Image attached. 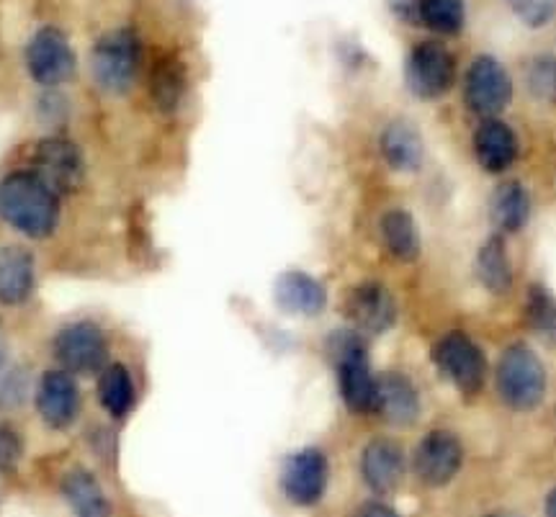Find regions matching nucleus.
<instances>
[{"label":"nucleus","instance_id":"23","mask_svg":"<svg viewBox=\"0 0 556 517\" xmlns=\"http://www.w3.org/2000/svg\"><path fill=\"white\" fill-rule=\"evenodd\" d=\"M477 278L486 291L503 297L513 289V265L507 257L505 240L500 235L490 237L477 255Z\"/></svg>","mask_w":556,"mask_h":517},{"label":"nucleus","instance_id":"10","mask_svg":"<svg viewBox=\"0 0 556 517\" xmlns=\"http://www.w3.org/2000/svg\"><path fill=\"white\" fill-rule=\"evenodd\" d=\"M26 70L31 80L45 88H58L73 80L75 54L65 34L54 26H45L34 34L26 45Z\"/></svg>","mask_w":556,"mask_h":517},{"label":"nucleus","instance_id":"7","mask_svg":"<svg viewBox=\"0 0 556 517\" xmlns=\"http://www.w3.org/2000/svg\"><path fill=\"white\" fill-rule=\"evenodd\" d=\"M407 88L420 101H435L446 96L456 80V62L441 41L426 39L413 47L407 58Z\"/></svg>","mask_w":556,"mask_h":517},{"label":"nucleus","instance_id":"25","mask_svg":"<svg viewBox=\"0 0 556 517\" xmlns=\"http://www.w3.org/2000/svg\"><path fill=\"white\" fill-rule=\"evenodd\" d=\"M381 240L387 250L402 263H413L420 255V232L413 214L405 209H392L381 216Z\"/></svg>","mask_w":556,"mask_h":517},{"label":"nucleus","instance_id":"36","mask_svg":"<svg viewBox=\"0 0 556 517\" xmlns=\"http://www.w3.org/2000/svg\"><path fill=\"white\" fill-rule=\"evenodd\" d=\"M544 513H546V517H556V487L552 489V492H548V497H546V507H544Z\"/></svg>","mask_w":556,"mask_h":517},{"label":"nucleus","instance_id":"22","mask_svg":"<svg viewBox=\"0 0 556 517\" xmlns=\"http://www.w3.org/2000/svg\"><path fill=\"white\" fill-rule=\"evenodd\" d=\"M150 93L160 111L173 114V111L180 106V101H184V93H186L184 62L178 58H170V54L160 58L150 75Z\"/></svg>","mask_w":556,"mask_h":517},{"label":"nucleus","instance_id":"30","mask_svg":"<svg viewBox=\"0 0 556 517\" xmlns=\"http://www.w3.org/2000/svg\"><path fill=\"white\" fill-rule=\"evenodd\" d=\"M26 391H29V379H26L24 368L13 366L11 361L0 366V409L21 407L26 400Z\"/></svg>","mask_w":556,"mask_h":517},{"label":"nucleus","instance_id":"17","mask_svg":"<svg viewBox=\"0 0 556 517\" xmlns=\"http://www.w3.org/2000/svg\"><path fill=\"white\" fill-rule=\"evenodd\" d=\"M274 299L278 310L289 314H302V317H317L328 306V291L315 276L304 270H287L278 276L274 286Z\"/></svg>","mask_w":556,"mask_h":517},{"label":"nucleus","instance_id":"6","mask_svg":"<svg viewBox=\"0 0 556 517\" xmlns=\"http://www.w3.org/2000/svg\"><path fill=\"white\" fill-rule=\"evenodd\" d=\"M464 101L475 116L495 118L503 114L513 101V80L503 62L490 54H479L467 70Z\"/></svg>","mask_w":556,"mask_h":517},{"label":"nucleus","instance_id":"8","mask_svg":"<svg viewBox=\"0 0 556 517\" xmlns=\"http://www.w3.org/2000/svg\"><path fill=\"white\" fill-rule=\"evenodd\" d=\"M330 464L323 451L309 445L283 461L281 469V492L291 505L315 507L328 492Z\"/></svg>","mask_w":556,"mask_h":517},{"label":"nucleus","instance_id":"13","mask_svg":"<svg viewBox=\"0 0 556 517\" xmlns=\"http://www.w3.org/2000/svg\"><path fill=\"white\" fill-rule=\"evenodd\" d=\"M345 314L358 330L381 335L392 330L397 323V302L387 286L379 281H364L348 293Z\"/></svg>","mask_w":556,"mask_h":517},{"label":"nucleus","instance_id":"1","mask_svg":"<svg viewBox=\"0 0 556 517\" xmlns=\"http://www.w3.org/2000/svg\"><path fill=\"white\" fill-rule=\"evenodd\" d=\"M0 216L31 240H45L60 222L58 193L34 171L9 173L0 180Z\"/></svg>","mask_w":556,"mask_h":517},{"label":"nucleus","instance_id":"11","mask_svg":"<svg viewBox=\"0 0 556 517\" xmlns=\"http://www.w3.org/2000/svg\"><path fill=\"white\" fill-rule=\"evenodd\" d=\"M464 464V445L456 432L446 428L430 430L417 445L413 469L417 479L430 489H441L456 479Z\"/></svg>","mask_w":556,"mask_h":517},{"label":"nucleus","instance_id":"35","mask_svg":"<svg viewBox=\"0 0 556 517\" xmlns=\"http://www.w3.org/2000/svg\"><path fill=\"white\" fill-rule=\"evenodd\" d=\"M356 517H400V513H397V509L389 507L387 502L371 500V502H364V505L358 507Z\"/></svg>","mask_w":556,"mask_h":517},{"label":"nucleus","instance_id":"12","mask_svg":"<svg viewBox=\"0 0 556 517\" xmlns=\"http://www.w3.org/2000/svg\"><path fill=\"white\" fill-rule=\"evenodd\" d=\"M34 173L58 196L73 193L86 178V160L78 144L62 137H50L41 139L34 150Z\"/></svg>","mask_w":556,"mask_h":517},{"label":"nucleus","instance_id":"28","mask_svg":"<svg viewBox=\"0 0 556 517\" xmlns=\"http://www.w3.org/2000/svg\"><path fill=\"white\" fill-rule=\"evenodd\" d=\"M528 90L533 98L546 103H556V58L554 54H539L528 65Z\"/></svg>","mask_w":556,"mask_h":517},{"label":"nucleus","instance_id":"15","mask_svg":"<svg viewBox=\"0 0 556 517\" xmlns=\"http://www.w3.org/2000/svg\"><path fill=\"white\" fill-rule=\"evenodd\" d=\"M407 464L400 443L389 438H377L361 453V477L366 487L377 494L394 492L405 479Z\"/></svg>","mask_w":556,"mask_h":517},{"label":"nucleus","instance_id":"37","mask_svg":"<svg viewBox=\"0 0 556 517\" xmlns=\"http://www.w3.org/2000/svg\"><path fill=\"white\" fill-rule=\"evenodd\" d=\"M484 517H520V515L513 513V509H492V513H486Z\"/></svg>","mask_w":556,"mask_h":517},{"label":"nucleus","instance_id":"14","mask_svg":"<svg viewBox=\"0 0 556 517\" xmlns=\"http://www.w3.org/2000/svg\"><path fill=\"white\" fill-rule=\"evenodd\" d=\"M37 409L41 420L52 430H65L78 420L80 415V389L73 374L65 368H54L41 376L37 389Z\"/></svg>","mask_w":556,"mask_h":517},{"label":"nucleus","instance_id":"20","mask_svg":"<svg viewBox=\"0 0 556 517\" xmlns=\"http://www.w3.org/2000/svg\"><path fill=\"white\" fill-rule=\"evenodd\" d=\"M381 157L397 173L420 171L422 160H426V144H422L420 131L405 118L387 124V129L381 131Z\"/></svg>","mask_w":556,"mask_h":517},{"label":"nucleus","instance_id":"2","mask_svg":"<svg viewBox=\"0 0 556 517\" xmlns=\"http://www.w3.org/2000/svg\"><path fill=\"white\" fill-rule=\"evenodd\" d=\"M330 355L338 368L340 396L351 412H374V394H377V379L368 366L366 342L358 332L338 330L330 335Z\"/></svg>","mask_w":556,"mask_h":517},{"label":"nucleus","instance_id":"31","mask_svg":"<svg viewBox=\"0 0 556 517\" xmlns=\"http://www.w3.org/2000/svg\"><path fill=\"white\" fill-rule=\"evenodd\" d=\"M518 18L531 29H541L556 16V0H513Z\"/></svg>","mask_w":556,"mask_h":517},{"label":"nucleus","instance_id":"21","mask_svg":"<svg viewBox=\"0 0 556 517\" xmlns=\"http://www.w3.org/2000/svg\"><path fill=\"white\" fill-rule=\"evenodd\" d=\"M60 489L78 517H111V502L106 492L101 489V481L88 469H80V466L70 469L62 477Z\"/></svg>","mask_w":556,"mask_h":517},{"label":"nucleus","instance_id":"5","mask_svg":"<svg viewBox=\"0 0 556 517\" xmlns=\"http://www.w3.org/2000/svg\"><path fill=\"white\" fill-rule=\"evenodd\" d=\"M433 363L462 394L475 396L486 379V358L482 348L467 332H448L435 342Z\"/></svg>","mask_w":556,"mask_h":517},{"label":"nucleus","instance_id":"29","mask_svg":"<svg viewBox=\"0 0 556 517\" xmlns=\"http://www.w3.org/2000/svg\"><path fill=\"white\" fill-rule=\"evenodd\" d=\"M528 323L533 330L556 335V299L539 286H533L531 297H528Z\"/></svg>","mask_w":556,"mask_h":517},{"label":"nucleus","instance_id":"19","mask_svg":"<svg viewBox=\"0 0 556 517\" xmlns=\"http://www.w3.org/2000/svg\"><path fill=\"white\" fill-rule=\"evenodd\" d=\"M477 163L490 173H505L518 157L516 131L500 118H484L482 127L475 131Z\"/></svg>","mask_w":556,"mask_h":517},{"label":"nucleus","instance_id":"9","mask_svg":"<svg viewBox=\"0 0 556 517\" xmlns=\"http://www.w3.org/2000/svg\"><path fill=\"white\" fill-rule=\"evenodd\" d=\"M54 358L67 374H99L106 368L109 342L99 325L73 323L54 335Z\"/></svg>","mask_w":556,"mask_h":517},{"label":"nucleus","instance_id":"24","mask_svg":"<svg viewBox=\"0 0 556 517\" xmlns=\"http://www.w3.org/2000/svg\"><path fill=\"white\" fill-rule=\"evenodd\" d=\"M492 219L503 232H518L526 227L528 216H531V196L518 180H507L500 184L492 193Z\"/></svg>","mask_w":556,"mask_h":517},{"label":"nucleus","instance_id":"16","mask_svg":"<svg viewBox=\"0 0 556 517\" xmlns=\"http://www.w3.org/2000/svg\"><path fill=\"white\" fill-rule=\"evenodd\" d=\"M374 412L400 428L413 425L420 415V396L413 381L402 374H381L377 379V394H374Z\"/></svg>","mask_w":556,"mask_h":517},{"label":"nucleus","instance_id":"4","mask_svg":"<svg viewBox=\"0 0 556 517\" xmlns=\"http://www.w3.org/2000/svg\"><path fill=\"white\" fill-rule=\"evenodd\" d=\"M139 62H142V45L137 34L131 29H116L96 41L90 52V73L106 93L122 96L135 86Z\"/></svg>","mask_w":556,"mask_h":517},{"label":"nucleus","instance_id":"27","mask_svg":"<svg viewBox=\"0 0 556 517\" xmlns=\"http://www.w3.org/2000/svg\"><path fill=\"white\" fill-rule=\"evenodd\" d=\"M467 21V3L464 0H420V24L433 34L456 37Z\"/></svg>","mask_w":556,"mask_h":517},{"label":"nucleus","instance_id":"33","mask_svg":"<svg viewBox=\"0 0 556 517\" xmlns=\"http://www.w3.org/2000/svg\"><path fill=\"white\" fill-rule=\"evenodd\" d=\"M39 114L52 118V122H58V118L67 114V103L62 101L60 93H47L39 103Z\"/></svg>","mask_w":556,"mask_h":517},{"label":"nucleus","instance_id":"32","mask_svg":"<svg viewBox=\"0 0 556 517\" xmlns=\"http://www.w3.org/2000/svg\"><path fill=\"white\" fill-rule=\"evenodd\" d=\"M24 456V438L9 423H0V474L16 471L18 461Z\"/></svg>","mask_w":556,"mask_h":517},{"label":"nucleus","instance_id":"26","mask_svg":"<svg viewBox=\"0 0 556 517\" xmlns=\"http://www.w3.org/2000/svg\"><path fill=\"white\" fill-rule=\"evenodd\" d=\"M99 396L103 409H106L114 420L127 417L131 407H135V381H131V374L122 366V363H111V366L103 368Z\"/></svg>","mask_w":556,"mask_h":517},{"label":"nucleus","instance_id":"18","mask_svg":"<svg viewBox=\"0 0 556 517\" xmlns=\"http://www.w3.org/2000/svg\"><path fill=\"white\" fill-rule=\"evenodd\" d=\"M34 283V255L21 244L0 248V304L18 306L31 297Z\"/></svg>","mask_w":556,"mask_h":517},{"label":"nucleus","instance_id":"34","mask_svg":"<svg viewBox=\"0 0 556 517\" xmlns=\"http://www.w3.org/2000/svg\"><path fill=\"white\" fill-rule=\"evenodd\" d=\"M392 11L405 21H417L420 24V0H389Z\"/></svg>","mask_w":556,"mask_h":517},{"label":"nucleus","instance_id":"3","mask_svg":"<svg viewBox=\"0 0 556 517\" xmlns=\"http://www.w3.org/2000/svg\"><path fill=\"white\" fill-rule=\"evenodd\" d=\"M497 391L503 402L516 412L536 409L546 396L544 363L531 348L516 342L500 355Z\"/></svg>","mask_w":556,"mask_h":517}]
</instances>
